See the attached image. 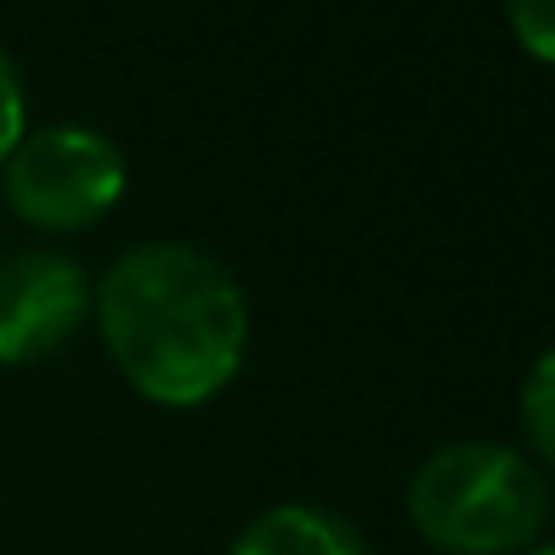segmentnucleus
<instances>
[{
    "label": "nucleus",
    "mask_w": 555,
    "mask_h": 555,
    "mask_svg": "<svg viewBox=\"0 0 555 555\" xmlns=\"http://www.w3.org/2000/svg\"><path fill=\"white\" fill-rule=\"evenodd\" d=\"M92 324L119 377L163 404H210L248 357V297L199 243L157 237L125 248L92 286Z\"/></svg>",
    "instance_id": "nucleus-1"
},
{
    "label": "nucleus",
    "mask_w": 555,
    "mask_h": 555,
    "mask_svg": "<svg viewBox=\"0 0 555 555\" xmlns=\"http://www.w3.org/2000/svg\"><path fill=\"white\" fill-rule=\"evenodd\" d=\"M415 534L442 555L534 551L551 518V486L518 448L442 442L404 491Z\"/></svg>",
    "instance_id": "nucleus-2"
},
{
    "label": "nucleus",
    "mask_w": 555,
    "mask_h": 555,
    "mask_svg": "<svg viewBox=\"0 0 555 555\" xmlns=\"http://www.w3.org/2000/svg\"><path fill=\"white\" fill-rule=\"evenodd\" d=\"M125 152L92 125L27 130L0 168L11 216L38 232H92L125 199Z\"/></svg>",
    "instance_id": "nucleus-3"
},
{
    "label": "nucleus",
    "mask_w": 555,
    "mask_h": 555,
    "mask_svg": "<svg viewBox=\"0 0 555 555\" xmlns=\"http://www.w3.org/2000/svg\"><path fill=\"white\" fill-rule=\"evenodd\" d=\"M92 319V281L70 254L27 248L0 259V367L60 351Z\"/></svg>",
    "instance_id": "nucleus-4"
},
{
    "label": "nucleus",
    "mask_w": 555,
    "mask_h": 555,
    "mask_svg": "<svg viewBox=\"0 0 555 555\" xmlns=\"http://www.w3.org/2000/svg\"><path fill=\"white\" fill-rule=\"evenodd\" d=\"M227 555H367V540L351 518L313 507V502H281L259 513Z\"/></svg>",
    "instance_id": "nucleus-5"
},
{
    "label": "nucleus",
    "mask_w": 555,
    "mask_h": 555,
    "mask_svg": "<svg viewBox=\"0 0 555 555\" xmlns=\"http://www.w3.org/2000/svg\"><path fill=\"white\" fill-rule=\"evenodd\" d=\"M518 421H524V442L534 448V459H545L555 469V346L540 351L534 367H529V377H524Z\"/></svg>",
    "instance_id": "nucleus-6"
},
{
    "label": "nucleus",
    "mask_w": 555,
    "mask_h": 555,
    "mask_svg": "<svg viewBox=\"0 0 555 555\" xmlns=\"http://www.w3.org/2000/svg\"><path fill=\"white\" fill-rule=\"evenodd\" d=\"M507 22L529 60L555 65V0H507Z\"/></svg>",
    "instance_id": "nucleus-7"
},
{
    "label": "nucleus",
    "mask_w": 555,
    "mask_h": 555,
    "mask_svg": "<svg viewBox=\"0 0 555 555\" xmlns=\"http://www.w3.org/2000/svg\"><path fill=\"white\" fill-rule=\"evenodd\" d=\"M22 135H27V87H22L16 60H11L5 43H0V168H5V157L16 152Z\"/></svg>",
    "instance_id": "nucleus-8"
},
{
    "label": "nucleus",
    "mask_w": 555,
    "mask_h": 555,
    "mask_svg": "<svg viewBox=\"0 0 555 555\" xmlns=\"http://www.w3.org/2000/svg\"><path fill=\"white\" fill-rule=\"evenodd\" d=\"M529 555H555V545H534V551H529Z\"/></svg>",
    "instance_id": "nucleus-9"
}]
</instances>
